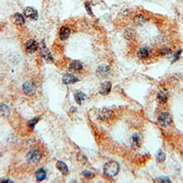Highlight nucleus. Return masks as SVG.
Wrapping results in <instances>:
<instances>
[{
	"instance_id": "1",
	"label": "nucleus",
	"mask_w": 183,
	"mask_h": 183,
	"mask_svg": "<svg viewBox=\"0 0 183 183\" xmlns=\"http://www.w3.org/2000/svg\"><path fill=\"white\" fill-rule=\"evenodd\" d=\"M118 170H120V166H118V164L116 163V162H113V161L108 162V163L104 164V175L110 178H112V177H114V176L118 175Z\"/></svg>"
},
{
	"instance_id": "2",
	"label": "nucleus",
	"mask_w": 183,
	"mask_h": 183,
	"mask_svg": "<svg viewBox=\"0 0 183 183\" xmlns=\"http://www.w3.org/2000/svg\"><path fill=\"white\" fill-rule=\"evenodd\" d=\"M41 158H42V153L41 151L38 149H34V150H30L27 155H26V159L28 162L29 164H32V165H36L38 164L40 161H41Z\"/></svg>"
},
{
	"instance_id": "3",
	"label": "nucleus",
	"mask_w": 183,
	"mask_h": 183,
	"mask_svg": "<svg viewBox=\"0 0 183 183\" xmlns=\"http://www.w3.org/2000/svg\"><path fill=\"white\" fill-rule=\"evenodd\" d=\"M158 123L162 125V126L166 127V126H169V125L172 123V118L171 115L169 114L168 112H163L159 114L158 116Z\"/></svg>"
},
{
	"instance_id": "4",
	"label": "nucleus",
	"mask_w": 183,
	"mask_h": 183,
	"mask_svg": "<svg viewBox=\"0 0 183 183\" xmlns=\"http://www.w3.org/2000/svg\"><path fill=\"white\" fill-rule=\"evenodd\" d=\"M40 54H41V56H42L46 62H52V60H53L51 52L49 51V49L46 48V45H45L44 42L40 43Z\"/></svg>"
},
{
	"instance_id": "5",
	"label": "nucleus",
	"mask_w": 183,
	"mask_h": 183,
	"mask_svg": "<svg viewBox=\"0 0 183 183\" xmlns=\"http://www.w3.org/2000/svg\"><path fill=\"white\" fill-rule=\"evenodd\" d=\"M24 16L31 21H36L38 18V11L32 7H27L24 9Z\"/></svg>"
},
{
	"instance_id": "6",
	"label": "nucleus",
	"mask_w": 183,
	"mask_h": 183,
	"mask_svg": "<svg viewBox=\"0 0 183 183\" xmlns=\"http://www.w3.org/2000/svg\"><path fill=\"white\" fill-rule=\"evenodd\" d=\"M38 49H39V44H38L37 41H35V40H32V39L28 40V41L25 43V50L28 54L35 53V52L38 51Z\"/></svg>"
},
{
	"instance_id": "7",
	"label": "nucleus",
	"mask_w": 183,
	"mask_h": 183,
	"mask_svg": "<svg viewBox=\"0 0 183 183\" xmlns=\"http://www.w3.org/2000/svg\"><path fill=\"white\" fill-rule=\"evenodd\" d=\"M23 93L27 96H31L36 93V85L32 82H26L23 84Z\"/></svg>"
},
{
	"instance_id": "8",
	"label": "nucleus",
	"mask_w": 183,
	"mask_h": 183,
	"mask_svg": "<svg viewBox=\"0 0 183 183\" xmlns=\"http://www.w3.org/2000/svg\"><path fill=\"white\" fill-rule=\"evenodd\" d=\"M142 144V138H141V135L138 132H135L132 134V138H130V146L134 148V149H139Z\"/></svg>"
},
{
	"instance_id": "9",
	"label": "nucleus",
	"mask_w": 183,
	"mask_h": 183,
	"mask_svg": "<svg viewBox=\"0 0 183 183\" xmlns=\"http://www.w3.org/2000/svg\"><path fill=\"white\" fill-rule=\"evenodd\" d=\"M110 73V67L108 65H101L99 66L96 70V76L100 78V79H104V78H107Z\"/></svg>"
},
{
	"instance_id": "10",
	"label": "nucleus",
	"mask_w": 183,
	"mask_h": 183,
	"mask_svg": "<svg viewBox=\"0 0 183 183\" xmlns=\"http://www.w3.org/2000/svg\"><path fill=\"white\" fill-rule=\"evenodd\" d=\"M113 112L112 110L109 109V108H102L98 111V118H100L101 121H108L111 116H112Z\"/></svg>"
},
{
	"instance_id": "11",
	"label": "nucleus",
	"mask_w": 183,
	"mask_h": 183,
	"mask_svg": "<svg viewBox=\"0 0 183 183\" xmlns=\"http://www.w3.org/2000/svg\"><path fill=\"white\" fill-rule=\"evenodd\" d=\"M71 35V29L68 27V26H62V27H60V29H59V32H58V37L59 39L62 40V41H65V40H67L69 37H70Z\"/></svg>"
},
{
	"instance_id": "12",
	"label": "nucleus",
	"mask_w": 183,
	"mask_h": 183,
	"mask_svg": "<svg viewBox=\"0 0 183 183\" xmlns=\"http://www.w3.org/2000/svg\"><path fill=\"white\" fill-rule=\"evenodd\" d=\"M151 52H152L151 49L148 48V46H144V48H141L139 50L138 53H137V56L140 59H148L151 56Z\"/></svg>"
},
{
	"instance_id": "13",
	"label": "nucleus",
	"mask_w": 183,
	"mask_h": 183,
	"mask_svg": "<svg viewBox=\"0 0 183 183\" xmlns=\"http://www.w3.org/2000/svg\"><path fill=\"white\" fill-rule=\"evenodd\" d=\"M78 81H79V79H78L76 76L71 74V73H66V74H64V76H62V83L66 85L73 84V83H76V82H78Z\"/></svg>"
},
{
	"instance_id": "14",
	"label": "nucleus",
	"mask_w": 183,
	"mask_h": 183,
	"mask_svg": "<svg viewBox=\"0 0 183 183\" xmlns=\"http://www.w3.org/2000/svg\"><path fill=\"white\" fill-rule=\"evenodd\" d=\"M83 69V64L80 60H72L69 65V70L73 72H80Z\"/></svg>"
},
{
	"instance_id": "15",
	"label": "nucleus",
	"mask_w": 183,
	"mask_h": 183,
	"mask_svg": "<svg viewBox=\"0 0 183 183\" xmlns=\"http://www.w3.org/2000/svg\"><path fill=\"white\" fill-rule=\"evenodd\" d=\"M111 87H112V84L110 82H104L101 83V85L99 86V93L101 95L106 96L111 92Z\"/></svg>"
},
{
	"instance_id": "16",
	"label": "nucleus",
	"mask_w": 183,
	"mask_h": 183,
	"mask_svg": "<svg viewBox=\"0 0 183 183\" xmlns=\"http://www.w3.org/2000/svg\"><path fill=\"white\" fill-rule=\"evenodd\" d=\"M12 22L16 26H23L25 24V17L21 13H15V14L12 15Z\"/></svg>"
},
{
	"instance_id": "17",
	"label": "nucleus",
	"mask_w": 183,
	"mask_h": 183,
	"mask_svg": "<svg viewBox=\"0 0 183 183\" xmlns=\"http://www.w3.org/2000/svg\"><path fill=\"white\" fill-rule=\"evenodd\" d=\"M56 168L58 169L59 171L62 172V175H68V172H69V169H68L67 165H66L64 162L62 161H57L56 162Z\"/></svg>"
},
{
	"instance_id": "18",
	"label": "nucleus",
	"mask_w": 183,
	"mask_h": 183,
	"mask_svg": "<svg viewBox=\"0 0 183 183\" xmlns=\"http://www.w3.org/2000/svg\"><path fill=\"white\" fill-rule=\"evenodd\" d=\"M74 99H76V104H82L84 102L85 99H86V95L83 92H76L74 93Z\"/></svg>"
},
{
	"instance_id": "19",
	"label": "nucleus",
	"mask_w": 183,
	"mask_h": 183,
	"mask_svg": "<svg viewBox=\"0 0 183 183\" xmlns=\"http://www.w3.org/2000/svg\"><path fill=\"white\" fill-rule=\"evenodd\" d=\"M11 110L7 106L6 104H0V115L2 116H9L10 115Z\"/></svg>"
},
{
	"instance_id": "20",
	"label": "nucleus",
	"mask_w": 183,
	"mask_h": 183,
	"mask_svg": "<svg viewBox=\"0 0 183 183\" xmlns=\"http://www.w3.org/2000/svg\"><path fill=\"white\" fill-rule=\"evenodd\" d=\"M46 178V172H45V170L43 168L39 169V170H37L36 172V179L37 181H43Z\"/></svg>"
},
{
	"instance_id": "21",
	"label": "nucleus",
	"mask_w": 183,
	"mask_h": 183,
	"mask_svg": "<svg viewBox=\"0 0 183 183\" xmlns=\"http://www.w3.org/2000/svg\"><path fill=\"white\" fill-rule=\"evenodd\" d=\"M167 99H168V94L165 92H159L157 95V100L159 104H166Z\"/></svg>"
},
{
	"instance_id": "22",
	"label": "nucleus",
	"mask_w": 183,
	"mask_h": 183,
	"mask_svg": "<svg viewBox=\"0 0 183 183\" xmlns=\"http://www.w3.org/2000/svg\"><path fill=\"white\" fill-rule=\"evenodd\" d=\"M146 22V16H143V15L139 14V15H137V16L135 17V23L139 26L143 25Z\"/></svg>"
},
{
	"instance_id": "23",
	"label": "nucleus",
	"mask_w": 183,
	"mask_h": 183,
	"mask_svg": "<svg viewBox=\"0 0 183 183\" xmlns=\"http://www.w3.org/2000/svg\"><path fill=\"white\" fill-rule=\"evenodd\" d=\"M165 158H166V155H165V153H164L163 150H159L157 152V154H156V159H157L158 163H163L164 161H165Z\"/></svg>"
},
{
	"instance_id": "24",
	"label": "nucleus",
	"mask_w": 183,
	"mask_h": 183,
	"mask_svg": "<svg viewBox=\"0 0 183 183\" xmlns=\"http://www.w3.org/2000/svg\"><path fill=\"white\" fill-rule=\"evenodd\" d=\"M124 34H125V38H126V39H128V40L134 39V38L136 37V32L134 30H132V29H127Z\"/></svg>"
},
{
	"instance_id": "25",
	"label": "nucleus",
	"mask_w": 183,
	"mask_h": 183,
	"mask_svg": "<svg viewBox=\"0 0 183 183\" xmlns=\"http://www.w3.org/2000/svg\"><path fill=\"white\" fill-rule=\"evenodd\" d=\"M78 161H79L82 165H87V163H88L86 156H85L84 154H82V153H79V154H78Z\"/></svg>"
},
{
	"instance_id": "26",
	"label": "nucleus",
	"mask_w": 183,
	"mask_h": 183,
	"mask_svg": "<svg viewBox=\"0 0 183 183\" xmlns=\"http://www.w3.org/2000/svg\"><path fill=\"white\" fill-rule=\"evenodd\" d=\"M39 120H40L39 116H37V118H32V120H30V121L28 122L29 128H30V129H34V127L36 126V124L38 123V121H39Z\"/></svg>"
},
{
	"instance_id": "27",
	"label": "nucleus",
	"mask_w": 183,
	"mask_h": 183,
	"mask_svg": "<svg viewBox=\"0 0 183 183\" xmlns=\"http://www.w3.org/2000/svg\"><path fill=\"white\" fill-rule=\"evenodd\" d=\"M82 175L84 176L85 178H87V179H92V178L95 177L93 171H90V170H84V171L82 172Z\"/></svg>"
},
{
	"instance_id": "28",
	"label": "nucleus",
	"mask_w": 183,
	"mask_h": 183,
	"mask_svg": "<svg viewBox=\"0 0 183 183\" xmlns=\"http://www.w3.org/2000/svg\"><path fill=\"white\" fill-rule=\"evenodd\" d=\"M180 54H181V50H179V51H178V52H176L175 56H173V58H172V62H177L178 58H179V56H180Z\"/></svg>"
},
{
	"instance_id": "29",
	"label": "nucleus",
	"mask_w": 183,
	"mask_h": 183,
	"mask_svg": "<svg viewBox=\"0 0 183 183\" xmlns=\"http://www.w3.org/2000/svg\"><path fill=\"white\" fill-rule=\"evenodd\" d=\"M158 182H162V183H168V182H171L169 178H161V179H158Z\"/></svg>"
},
{
	"instance_id": "30",
	"label": "nucleus",
	"mask_w": 183,
	"mask_h": 183,
	"mask_svg": "<svg viewBox=\"0 0 183 183\" xmlns=\"http://www.w3.org/2000/svg\"><path fill=\"white\" fill-rule=\"evenodd\" d=\"M85 6H86V10H87V12H88V14L90 15H93V13H92V11H90V4H88L87 2L85 3Z\"/></svg>"
},
{
	"instance_id": "31",
	"label": "nucleus",
	"mask_w": 183,
	"mask_h": 183,
	"mask_svg": "<svg viewBox=\"0 0 183 183\" xmlns=\"http://www.w3.org/2000/svg\"><path fill=\"white\" fill-rule=\"evenodd\" d=\"M1 182H12L11 180H9V179H3L2 181H1Z\"/></svg>"
}]
</instances>
